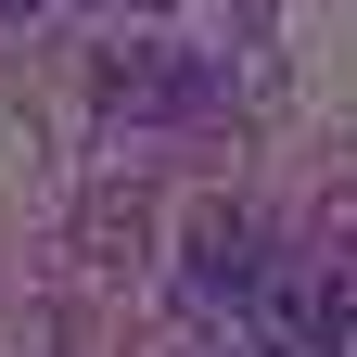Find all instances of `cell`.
<instances>
[{"mask_svg":"<svg viewBox=\"0 0 357 357\" xmlns=\"http://www.w3.org/2000/svg\"><path fill=\"white\" fill-rule=\"evenodd\" d=\"M217 102H230V77L192 52H102V115L166 128V115H217Z\"/></svg>","mask_w":357,"mask_h":357,"instance_id":"2","label":"cell"},{"mask_svg":"<svg viewBox=\"0 0 357 357\" xmlns=\"http://www.w3.org/2000/svg\"><path fill=\"white\" fill-rule=\"evenodd\" d=\"M178 281H192V306H255L268 230H255L243 204H192V217H178Z\"/></svg>","mask_w":357,"mask_h":357,"instance_id":"1","label":"cell"}]
</instances>
